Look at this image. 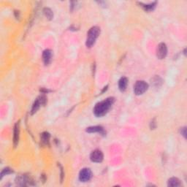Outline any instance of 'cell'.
I'll list each match as a JSON object with an SVG mask.
<instances>
[{
  "instance_id": "19",
  "label": "cell",
  "mask_w": 187,
  "mask_h": 187,
  "mask_svg": "<svg viewBox=\"0 0 187 187\" xmlns=\"http://www.w3.org/2000/svg\"><path fill=\"white\" fill-rule=\"evenodd\" d=\"M150 127L151 129H154L156 127H157V122H156V119H153V120L151 121V122L150 124Z\"/></svg>"
},
{
  "instance_id": "10",
  "label": "cell",
  "mask_w": 187,
  "mask_h": 187,
  "mask_svg": "<svg viewBox=\"0 0 187 187\" xmlns=\"http://www.w3.org/2000/svg\"><path fill=\"white\" fill-rule=\"evenodd\" d=\"M86 132L89 133H94V132H99L102 135H105V132L104 130V128L102 127L101 126H91L86 129Z\"/></svg>"
},
{
  "instance_id": "1",
  "label": "cell",
  "mask_w": 187,
  "mask_h": 187,
  "mask_svg": "<svg viewBox=\"0 0 187 187\" xmlns=\"http://www.w3.org/2000/svg\"><path fill=\"white\" fill-rule=\"evenodd\" d=\"M114 102H115V99L113 97H109L97 104L94 108V115L97 117L104 116L109 111V110L111 108Z\"/></svg>"
},
{
  "instance_id": "16",
  "label": "cell",
  "mask_w": 187,
  "mask_h": 187,
  "mask_svg": "<svg viewBox=\"0 0 187 187\" xmlns=\"http://www.w3.org/2000/svg\"><path fill=\"white\" fill-rule=\"evenodd\" d=\"M50 134L48 132H43L41 135V142L44 145H48L49 144L50 140Z\"/></svg>"
},
{
  "instance_id": "2",
  "label": "cell",
  "mask_w": 187,
  "mask_h": 187,
  "mask_svg": "<svg viewBox=\"0 0 187 187\" xmlns=\"http://www.w3.org/2000/svg\"><path fill=\"white\" fill-rule=\"evenodd\" d=\"M100 34V28L98 27H93L89 29L87 34L86 45L88 48H91L94 45L96 40Z\"/></svg>"
},
{
  "instance_id": "17",
  "label": "cell",
  "mask_w": 187,
  "mask_h": 187,
  "mask_svg": "<svg viewBox=\"0 0 187 187\" xmlns=\"http://www.w3.org/2000/svg\"><path fill=\"white\" fill-rule=\"evenodd\" d=\"M43 13H44V15H46V17L49 20H52L53 18V11L50 9V8H46L43 9Z\"/></svg>"
},
{
  "instance_id": "3",
  "label": "cell",
  "mask_w": 187,
  "mask_h": 187,
  "mask_svg": "<svg viewBox=\"0 0 187 187\" xmlns=\"http://www.w3.org/2000/svg\"><path fill=\"white\" fill-rule=\"evenodd\" d=\"M148 89V84L144 81H138L134 86V92L136 95H141L144 94Z\"/></svg>"
},
{
  "instance_id": "15",
  "label": "cell",
  "mask_w": 187,
  "mask_h": 187,
  "mask_svg": "<svg viewBox=\"0 0 187 187\" xmlns=\"http://www.w3.org/2000/svg\"><path fill=\"white\" fill-rule=\"evenodd\" d=\"M169 186L172 187H177L181 186V182L179 179L177 178H171L168 180V183H167Z\"/></svg>"
},
{
  "instance_id": "7",
  "label": "cell",
  "mask_w": 187,
  "mask_h": 187,
  "mask_svg": "<svg viewBox=\"0 0 187 187\" xmlns=\"http://www.w3.org/2000/svg\"><path fill=\"white\" fill-rule=\"evenodd\" d=\"M104 158V155L103 152L100 150H95L91 154L90 156V159L93 162H97V163H100V162H103Z\"/></svg>"
},
{
  "instance_id": "18",
  "label": "cell",
  "mask_w": 187,
  "mask_h": 187,
  "mask_svg": "<svg viewBox=\"0 0 187 187\" xmlns=\"http://www.w3.org/2000/svg\"><path fill=\"white\" fill-rule=\"evenodd\" d=\"M13 173V170H12L11 169L8 168V167H7V168H5L1 173V178H2L4 176H5V175L10 174V173Z\"/></svg>"
},
{
  "instance_id": "9",
  "label": "cell",
  "mask_w": 187,
  "mask_h": 187,
  "mask_svg": "<svg viewBox=\"0 0 187 187\" xmlns=\"http://www.w3.org/2000/svg\"><path fill=\"white\" fill-rule=\"evenodd\" d=\"M52 58V51L51 50L47 49L43 51V62L46 65H48L51 61Z\"/></svg>"
},
{
  "instance_id": "5",
  "label": "cell",
  "mask_w": 187,
  "mask_h": 187,
  "mask_svg": "<svg viewBox=\"0 0 187 187\" xmlns=\"http://www.w3.org/2000/svg\"><path fill=\"white\" fill-rule=\"evenodd\" d=\"M167 54V47L165 43H160L157 46V56L159 59H163Z\"/></svg>"
},
{
  "instance_id": "20",
  "label": "cell",
  "mask_w": 187,
  "mask_h": 187,
  "mask_svg": "<svg viewBox=\"0 0 187 187\" xmlns=\"http://www.w3.org/2000/svg\"><path fill=\"white\" fill-rule=\"evenodd\" d=\"M181 133L185 138H186V127L181 128Z\"/></svg>"
},
{
  "instance_id": "14",
  "label": "cell",
  "mask_w": 187,
  "mask_h": 187,
  "mask_svg": "<svg viewBox=\"0 0 187 187\" xmlns=\"http://www.w3.org/2000/svg\"><path fill=\"white\" fill-rule=\"evenodd\" d=\"M163 84V80L159 76L156 75L151 79V84L154 86L155 88H159L162 86Z\"/></svg>"
},
{
  "instance_id": "11",
  "label": "cell",
  "mask_w": 187,
  "mask_h": 187,
  "mask_svg": "<svg viewBox=\"0 0 187 187\" xmlns=\"http://www.w3.org/2000/svg\"><path fill=\"white\" fill-rule=\"evenodd\" d=\"M19 133H20V129H19V124L16 123L14 127V136H13V143H14L15 147L18 145L19 140Z\"/></svg>"
},
{
  "instance_id": "13",
  "label": "cell",
  "mask_w": 187,
  "mask_h": 187,
  "mask_svg": "<svg viewBox=\"0 0 187 187\" xmlns=\"http://www.w3.org/2000/svg\"><path fill=\"white\" fill-rule=\"evenodd\" d=\"M140 5V6H141L142 8H143V10L146 12H151L152 10H154V8H156V5H157V2L153 3H151L149 5H145L143 3H138Z\"/></svg>"
},
{
  "instance_id": "6",
  "label": "cell",
  "mask_w": 187,
  "mask_h": 187,
  "mask_svg": "<svg viewBox=\"0 0 187 187\" xmlns=\"http://www.w3.org/2000/svg\"><path fill=\"white\" fill-rule=\"evenodd\" d=\"M46 100H47L46 97L45 96L39 97L35 100V102H34V104H33V106L32 108V113H31L32 115L34 114L37 111L38 109L40 108V105H45V104H46Z\"/></svg>"
},
{
  "instance_id": "4",
  "label": "cell",
  "mask_w": 187,
  "mask_h": 187,
  "mask_svg": "<svg viewBox=\"0 0 187 187\" xmlns=\"http://www.w3.org/2000/svg\"><path fill=\"white\" fill-rule=\"evenodd\" d=\"M92 177V173L89 168H84L79 173V179L82 182H87Z\"/></svg>"
},
{
  "instance_id": "8",
  "label": "cell",
  "mask_w": 187,
  "mask_h": 187,
  "mask_svg": "<svg viewBox=\"0 0 187 187\" xmlns=\"http://www.w3.org/2000/svg\"><path fill=\"white\" fill-rule=\"evenodd\" d=\"M31 181L30 178H29V177L26 176H19L16 178V182L17 185L21 186H24L27 185V183H29V181Z\"/></svg>"
},
{
  "instance_id": "12",
  "label": "cell",
  "mask_w": 187,
  "mask_h": 187,
  "mask_svg": "<svg viewBox=\"0 0 187 187\" xmlns=\"http://www.w3.org/2000/svg\"><path fill=\"white\" fill-rule=\"evenodd\" d=\"M128 84V79L126 77H122L119 81V88L120 91H124L126 89Z\"/></svg>"
}]
</instances>
